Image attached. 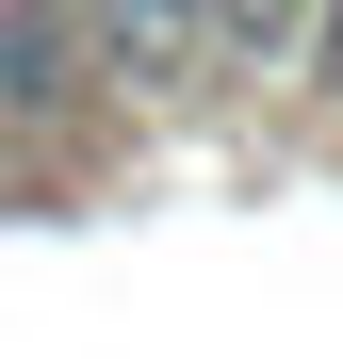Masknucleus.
Segmentation results:
<instances>
[{
    "label": "nucleus",
    "instance_id": "nucleus-1",
    "mask_svg": "<svg viewBox=\"0 0 343 359\" xmlns=\"http://www.w3.org/2000/svg\"><path fill=\"white\" fill-rule=\"evenodd\" d=\"M82 66L98 82H196L213 66V17L196 0H82Z\"/></svg>",
    "mask_w": 343,
    "mask_h": 359
},
{
    "label": "nucleus",
    "instance_id": "nucleus-2",
    "mask_svg": "<svg viewBox=\"0 0 343 359\" xmlns=\"http://www.w3.org/2000/svg\"><path fill=\"white\" fill-rule=\"evenodd\" d=\"M98 66H82V17H49V0H33V17H0V114H66Z\"/></svg>",
    "mask_w": 343,
    "mask_h": 359
},
{
    "label": "nucleus",
    "instance_id": "nucleus-3",
    "mask_svg": "<svg viewBox=\"0 0 343 359\" xmlns=\"http://www.w3.org/2000/svg\"><path fill=\"white\" fill-rule=\"evenodd\" d=\"M196 17H213V49H229V66H295L327 0H196Z\"/></svg>",
    "mask_w": 343,
    "mask_h": 359
},
{
    "label": "nucleus",
    "instance_id": "nucleus-4",
    "mask_svg": "<svg viewBox=\"0 0 343 359\" xmlns=\"http://www.w3.org/2000/svg\"><path fill=\"white\" fill-rule=\"evenodd\" d=\"M311 66H327V98H343V0H327V17H311Z\"/></svg>",
    "mask_w": 343,
    "mask_h": 359
}]
</instances>
